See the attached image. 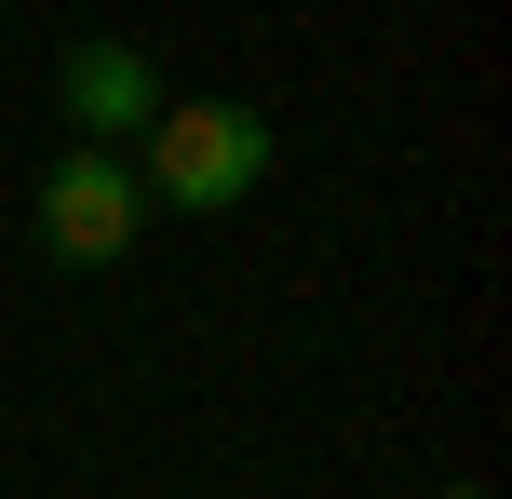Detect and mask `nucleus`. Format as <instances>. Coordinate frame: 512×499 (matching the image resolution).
Returning <instances> with one entry per match:
<instances>
[{
  "label": "nucleus",
  "mask_w": 512,
  "mask_h": 499,
  "mask_svg": "<svg viewBox=\"0 0 512 499\" xmlns=\"http://www.w3.org/2000/svg\"><path fill=\"white\" fill-rule=\"evenodd\" d=\"M270 162H283V135L256 95H162V122L135 135V189L162 216H243L270 189Z\"/></svg>",
  "instance_id": "nucleus-1"
},
{
  "label": "nucleus",
  "mask_w": 512,
  "mask_h": 499,
  "mask_svg": "<svg viewBox=\"0 0 512 499\" xmlns=\"http://www.w3.org/2000/svg\"><path fill=\"white\" fill-rule=\"evenodd\" d=\"M135 230H149V189H135L122 149H68L41 176V257L54 270H122Z\"/></svg>",
  "instance_id": "nucleus-2"
},
{
  "label": "nucleus",
  "mask_w": 512,
  "mask_h": 499,
  "mask_svg": "<svg viewBox=\"0 0 512 499\" xmlns=\"http://www.w3.org/2000/svg\"><path fill=\"white\" fill-rule=\"evenodd\" d=\"M54 108H68L81 149H135V135L162 122V68H149V41H68Z\"/></svg>",
  "instance_id": "nucleus-3"
},
{
  "label": "nucleus",
  "mask_w": 512,
  "mask_h": 499,
  "mask_svg": "<svg viewBox=\"0 0 512 499\" xmlns=\"http://www.w3.org/2000/svg\"><path fill=\"white\" fill-rule=\"evenodd\" d=\"M445 499H486V486H445Z\"/></svg>",
  "instance_id": "nucleus-4"
}]
</instances>
